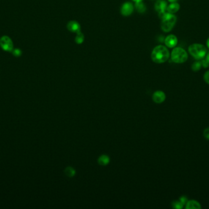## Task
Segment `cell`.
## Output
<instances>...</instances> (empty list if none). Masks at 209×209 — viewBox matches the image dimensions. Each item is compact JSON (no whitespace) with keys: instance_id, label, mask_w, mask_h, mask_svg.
I'll list each match as a JSON object with an SVG mask.
<instances>
[{"instance_id":"cell-8","label":"cell","mask_w":209,"mask_h":209,"mask_svg":"<svg viewBox=\"0 0 209 209\" xmlns=\"http://www.w3.org/2000/svg\"><path fill=\"white\" fill-rule=\"evenodd\" d=\"M177 37L174 35H170L168 36L165 40L164 43L165 45L169 48H173L177 44Z\"/></svg>"},{"instance_id":"cell-13","label":"cell","mask_w":209,"mask_h":209,"mask_svg":"<svg viewBox=\"0 0 209 209\" xmlns=\"http://www.w3.org/2000/svg\"><path fill=\"white\" fill-rule=\"evenodd\" d=\"M110 158L107 155H104L100 156L98 160V162L102 166L107 165L108 163H110Z\"/></svg>"},{"instance_id":"cell-6","label":"cell","mask_w":209,"mask_h":209,"mask_svg":"<svg viewBox=\"0 0 209 209\" xmlns=\"http://www.w3.org/2000/svg\"><path fill=\"white\" fill-rule=\"evenodd\" d=\"M133 5L130 2H127L123 4V5L122 6L121 12L124 16H129L133 13Z\"/></svg>"},{"instance_id":"cell-11","label":"cell","mask_w":209,"mask_h":209,"mask_svg":"<svg viewBox=\"0 0 209 209\" xmlns=\"http://www.w3.org/2000/svg\"><path fill=\"white\" fill-rule=\"evenodd\" d=\"M186 209H201V204L196 200L188 201L185 205Z\"/></svg>"},{"instance_id":"cell-7","label":"cell","mask_w":209,"mask_h":209,"mask_svg":"<svg viewBox=\"0 0 209 209\" xmlns=\"http://www.w3.org/2000/svg\"><path fill=\"white\" fill-rule=\"evenodd\" d=\"M153 101L157 104H161L166 99V94L162 91L158 90L153 93L152 96Z\"/></svg>"},{"instance_id":"cell-3","label":"cell","mask_w":209,"mask_h":209,"mask_svg":"<svg viewBox=\"0 0 209 209\" xmlns=\"http://www.w3.org/2000/svg\"><path fill=\"white\" fill-rule=\"evenodd\" d=\"M161 28L164 32L168 33L171 31L176 23L177 17L173 14L168 13L162 20Z\"/></svg>"},{"instance_id":"cell-18","label":"cell","mask_w":209,"mask_h":209,"mask_svg":"<svg viewBox=\"0 0 209 209\" xmlns=\"http://www.w3.org/2000/svg\"><path fill=\"white\" fill-rule=\"evenodd\" d=\"M66 175L69 176V177H73L74 176L76 172L75 171L74 169H73L72 167H68L66 169Z\"/></svg>"},{"instance_id":"cell-17","label":"cell","mask_w":209,"mask_h":209,"mask_svg":"<svg viewBox=\"0 0 209 209\" xmlns=\"http://www.w3.org/2000/svg\"><path fill=\"white\" fill-rule=\"evenodd\" d=\"M172 206L174 209H182L184 208V206L180 201H175L172 203Z\"/></svg>"},{"instance_id":"cell-5","label":"cell","mask_w":209,"mask_h":209,"mask_svg":"<svg viewBox=\"0 0 209 209\" xmlns=\"http://www.w3.org/2000/svg\"><path fill=\"white\" fill-rule=\"evenodd\" d=\"M0 46L3 50L6 52H11L13 49L11 39L7 36H3L0 38Z\"/></svg>"},{"instance_id":"cell-2","label":"cell","mask_w":209,"mask_h":209,"mask_svg":"<svg viewBox=\"0 0 209 209\" xmlns=\"http://www.w3.org/2000/svg\"><path fill=\"white\" fill-rule=\"evenodd\" d=\"M190 55L196 59H202L207 55V48L201 44H193L188 47Z\"/></svg>"},{"instance_id":"cell-22","label":"cell","mask_w":209,"mask_h":209,"mask_svg":"<svg viewBox=\"0 0 209 209\" xmlns=\"http://www.w3.org/2000/svg\"><path fill=\"white\" fill-rule=\"evenodd\" d=\"M204 80L209 85V71H207L204 75Z\"/></svg>"},{"instance_id":"cell-20","label":"cell","mask_w":209,"mask_h":209,"mask_svg":"<svg viewBox=\"0 0 209 209\" xmlns=\"http://www.w3.org/2000/svg\"><path fill=\"white\" fill-rule=\"evenodd\" d=\"M203 136L207 140H209V128H206L203 131Z\"/></svg>"},{"instance_id":"cell-12","label":"cell","mask_w":209,"mask_h":209,"mask_svg":"<svg viewBox=\"0 0 209 209\" xmlns=\"http://www.w3.org/2000/svg\"><path fill=\"white\" fill-rule=\"evenodd\" d=\"M180 9V4L176 2L172 3L167 7V11L170 14H174Z\"/></svg>"},{"instance_id":"cell-26","label":"cell","mask_w":209,"mask_h":209,"mask_svg":"<svg viewBox=\"0 0 209 209\" xmlns=\"http://www.w3.org/2000/svg\"><path fill=\"white\" fill-rule=\"evenodd\" d=\"M133 1H134L135 3H137V2H141V1H142V0H133Z\"/></svg>"},{"instance_id":"cell-24","label":"cell","mask_w":209,"mask_h":209,"mask_svg":"<svg viewBox=\"0 0 209 209\" xmlns=\"http://www.w3.org/2000/svg\"><path fill=\"white\" fill-rule=\"evenodd\" d=\"M168 1L171 3H175V2H177V0H168Z\"/></svg>"},{"instance_id":"cell-23","label":"cell","mask_w":209,"mask_h":209,"mask_svg":"<svg viewBox=\"0 0 209 209\" xmlns=\"http://www.w3.org/2000/svg\"><path fill=\"white\" fill-rule=\"evenodd\" d=\"M205 60L206 61V62L209 64V52H208V54L206 55V59Z\"/></svg>"},{"instance_id":"cell-16","label":"cell","mask_w":209,"mask_h":209,"mask_svg":"<svg viewBox=\"0 0 209 209\" xmlns=\"http://www.w3.org/2000/svg\"><path fill=\"white\" fill-rule=\"evenodd\" d=\"M202 67V63H201V61L199 62V61H196L195 63H193V64L191 66V69L193 71H198L199 70H201Z\"/></svg>"},{"instance_id":"cell-14","label":"cell","mask_w":209,"mask_h":209,"mask_svg":"<svg viewBox=\"0 0 209 209\" xmlns=\"http://www.w3.org/2000/svg\"><path fill=\"white\" fill-rule=\"evenodd\" d=\"M135 8L139 13H144L146 11V7L142 1L135 3Z\"/></svg>"},{"instance_id":"cell-25","label":"cell","mask_w":209,"mask_h":209,"mask_svg":"<svg viewBox=\"0 0 209 209\" xmlns=\"http://www.w3.org/2000/svg\"><path fill=\"white\" fill-rule=\"evenodd\" d=\"M207 46L208 48H209V37L208 38L207 41Z\"/></svg>"},{"instance_id":"cell-21","label":"cell","mask_w":209,"mask_h":209,"mask_svg":"<svg viewBox=\"0 0 209 209\" xmlns=\"http://www.w3.org/2000/svg\"><path fill=\"white\" fill-rule=\"evenodd\" d=\"M179 201L183 204V205L184 206H185L186 204L187 203V202H188V198H187V197L186 196H181L180 198H179Z\"/></svg>"},{"instance_id":"cell-4","label":"cell","mask_w":209,"mask_h":209,"mask_svg":"<svg viewBox=\"0 0 209 209\" xmlns=\"http://www.w3.org/2000/svg\"><path fill=\"white\" fill-rule=\"evenodd\" d=\"M171 59L175 63H185L188 59V54L181 47H175L171 52Z\"/></svg>"},{"instance_id":"cell-19","label":"cell","mask_w":209,"mask_h":209,"mask_svg":"<svg viewBox=\"0 0 209 209\" xmlns=\"http://www.w3.org/2000/svg\"><path fill=\"white\" fill-rule=\"evenodd\" d=\"M12 54L13 55L15 56V57H19L20 56H21L22 55V51L20 49H19V48H15V49H13L12 50Z\"/></svg>"},{"instance_id":"cell-15","label":"cell","mask_w":209,"mask_h":209,"mask_svg":"<svg viewBox=\"0 0 209 209\" xmlns=\"http://www.w3.org/2000/svg\"><path fill=\"white\" fill-rule=\"evenodd\" d=\"M77 35L75 37V42L78 44H82L83 42V41H84V35L81 33V31L79 32V33H77Z\"/></svg>"},{"instance_id":"cell-1","label":"cell","mask_w":209,"mask_h":209,"mask_svg":"<svg viewBox=\"0 0 209 209\" xmlns=\"http://www.w3.org/2000/svg\"><path fill=\"white\" fill-rule=\"evenodd\" d=\"M169 52L166 47L162 45L155 47L151 54V58L153 62L161 64L166 62L169 58Z\"/></svg>"},{"instance_id":"cell-10","label":"cell","mask_w":209,"mask_h":209,"mask_svg":"<svg viewBox=\"0 0 209 209\" xmlns=\"http://www.w3.org/2000/svg\"><path fill=\"white\" fill-rule=\"evenodd\" d=\"M155 9L159 12L167 11V3L164 0H158L155 4Z\"/></svg>"},{"instance_id":"cell-9","label":"cell","mask_w":209,"mask_h":209,"mask_svg":"<svg viewBox=\"0 0 209 209\" xmlns=\"http://www.w3.org/2000/svg\"><path fill=\"white\" fill-rule=\"evenodd\" d=\"M67 29L69 30V31L73 32V33H78L81 31L80 25L77 22L74 21V20L70 21L67 25Z\"/></svg>"}]
</instances>
